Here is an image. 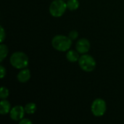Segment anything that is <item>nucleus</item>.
<instances>
[{"label":"nucleus","instance_id":"obj_17","mask_svg":"<svg viewBox=\"0 0 124 124\" xmlns=\"http://www.w3.org/2000/svg\"><path fill=\"white\" fill-rule=\"evenodd\" d=\"M0 72H1V78H3L6 75V69L4 68L3 65L0 66Z\"/></svg>","mask_w":124,"mask_h":124},{"label":"nucleus","instance_id":"obj_8","mask_svg":"<svg viewBox=\"0 0 124 124\" xmlns=\"http://www.w3.org/2000/svg\"><path fill=\"white\" fill-rule=\"evenodd\" d=\"M31 78V72L30 70L27 68L21 69V70L17 75V79L20 83H25Z\"/></svg>","mask_w":124,"mask_h":124},{"label":"nucleus","instance_id":"obj_3","mask_svg":"<svg viewBox=\"0 0 124 124\" xmlns=\"http://www.w3.org/2000/svg\"><path fill=\"white\" fill-rule=\"evenodd\" d=\"M67 4L64 0H54L49 6V13L54 17H61L67 9Z\"/></svg>","mask_w":124,"mask_h":124},{"label":"nucleus","instance_id":"obj_7","mask_svg":"<svg viewBox=\"0 0 124 124\" xmlns=\"http://www.w3.org/2000/svg\"><path fill=\"white\" fill-rule=\"evenodd\" d=\"M90 42L86 39H79L76 44V49L80 54H86L90 49Z\"/></svg>","mask_w":124,"mask_h":124},{"label":"nucleus","instance_id":"obj_11","mask_svg":"<svg viewBox=\"0 0 124 124\" xmlns=\"http://www.w3.org/2000/svg\"><path fill=\"white\" fill-rule=\"evenodd\" d=\"M66 4H67V8L70 11L76 10L79 7L78 0H68Z\"/></svg>","mask_w":124,"mask_h":124},{"label":"nucleus","instance_id":"obj_16","mask_svg":"<svg viewBox=\"0 0 124 124\" xmlns=\"http://www.w3.org/2000/svg\"><path fill=\"white\" fill-rule=\"evenodd\" d=\"M1 28V31H0V41L2 43L4 41V40L6 38V33L4 31V29L3 28L2 26L0 27Z\"/></svg>","mask_w":124,"mask_h":124},{"label":"nucleus","instance_id":"obj_2","mask_svg":"<svg viewBox=\"0 0 124 124\" xmlns=\"http://www.w3.org/2000/svg\"><path fill=\"white\" fill-rule=\"evenodd\" d=\"M9 62L15 68L23 69L28 65V57L24 52H16L11 55Z\"/></svg>","mask_w":124,"mask_h":124},{"label":"nucleus","instance_id":"obj_12","mask_svg":"<svg viewBox=\"0 0 124 124\" xmlns=\"http://www.w3.org/2000/svg\"><path fill=\"white\" fill-rule=\"evenodd\" d=\"M25 111L28 114H33L36 110V105L33 102L28 103L25 107Z\"/></svg>","mask_w":124,"mask_h":124},{"label":"nucleus","instance_id":"obj_9","mask_svg":"<svg viewBox=\"0 0 124 124\" xmlns=\"http://www.w3.org/2000/svg\"><path fill=\"white\" fill-rule=\"evenodd\" d=\"M10 110H11L10 103L6 100H2L0 102V113L1 115H6L7 113H9Z\"/></svg>","mask_w":124,"mask_h":124},{"label":"nucleus","instance_id":"obj_13","mask_svg":"<svg viewBox=\"0 0 124 124\" xmlns=\"http://www.w3.org/2000/svg\"><path fill=\"white\" fill-rule=\"evenodd\" d=\"M8 52L9 51L7 46L5 44H1L0 45V62H2L3 60L7 56Z\"/></svg>","mask_w":124,"mask_h":124},{"label":"nucleus","instance_id":"obj_1","mask_svg":"<svg viewBox=\"0 0 124 124\" xmlns=\"http://www.w3.org/2000/svg\"><path fill=\"white\" fill-rule=\"evenodd\" d=\"M53 48L59 52L68 51L72 45V40L66 36L57 35L52 40Z\"/></svg>","mask_w":124,"mask_h":124},{"label":"nucleus","instance_id":"obj_6","mask_svg":"<svg viewBox=\"0 0 124 124\" xmlns=\"http://www.w3.org/2000/svg\"><path fill=\"white\" fill-rule=\"evenodd\" d=\"M25 108L21 105H16L13 107L10 112H9V116L10 118L15 121H20L21 119L23 118L25 115Z\"/></svg>","mask_w":124,"mask_h":124},{"label":"nucleus","instance_id":"obj_10","mask_svg":"<svg viewBox=\"0 0 124 124\" xmlns=\"http://www.w3.org/2000/svg\"><path fill=\"white\" fill-rule=\"evenodd\" d=\"M79 52L75 50H69L66 54V58L67 60L70 62H76L78 61L80 56Z\"/></svg>","mask_w":124,"mask_h":124},{"label":"nucleus","instance_id":"obj_4","mask_svg":"<svg viewBox=\"0 0 124 124\" xmlns=\"http://www.w3.org/2000/svg\"><path fill=\"white\" fill-rule=\"evenodd\" d=\"M80 68L86 72H92L96 68V61L93 57L89 54H83L78 60Z\"/></svg>","mask_w":124,"mask_h":124},{"label":"nucleus","instance_id":"obj_15","mask_svg":"<svg viewBox=\"0 0 124 124\" xmlns=\"http://www.w3.org/2000/svg\"><path fill=\"white\" fill-rule=\"evenodd\" d=\"M78 33L77 31H75V30L71 31L69 33V34H68V37H69L72 41L78 38Z\"/></svg>","mask_w":124,"mask_h":124},{"label":"nucleus","instance_id":"obj_5","mask_svg":"<svg viewBox=\"0 0 124 124\" xmlns=\"http://www.w3.org/2000/svg\"><path fill=\"white\" fill-rule=\"evenodd\" d=\"M107 110V105L104 100L101 98H97L92 104L91 110L94 116L97 117L102 116Z\"/></svg>","mask_w":124,"mask_h":124},{"label":"nucleus","instance_id":"obj_18","mask_svg":"<svg viewBox=\"0 0 124 124\" xmlns=\"http://www.w3.org/2000/svg\"><path fill=\"white\" fill-rule=\"evenodd\" d=\"M20 124H32V122L28 118H23L20 121Z\"/></svg>","mask_w":124,"mask_h":124},{"label":"nucleus","instance_id":"obj_19","mask_svg":"<svg viewBox=\"0 0 124 124\" xmlns=\"http://www.w3.org/2000/svg\"><path fill=\"white\" fill-rule=\"evenodd\" d=\"M64 1H65V0H64Z\"/></svg>","mask_w":124,"mask_h":124},{"label":"nucleus","instance_id":"obj_14","mask_svg":"<svg viewBox=\"0 0 124 124\" xmlns=\"http://www.w3.org/2000/svg\"><path fill=\"white\" fill-rule=\"evenodd\" d=\"M9 96V90L5 86H1L0 89V98L1 100H5Z\"/></svg>","mask_w":124,"mask_h":124}]
</instances>
